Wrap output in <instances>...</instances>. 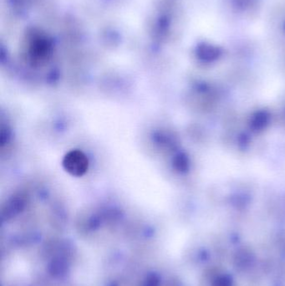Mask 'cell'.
Returning a JSON list of instances; mask_svg holds the SVG:
<instances>
[{
	"mask_svg": "<svg viewBox=\"0 0 285 286\" xmlns=\"http://www.w3.org/2000/svg\"><path fill=\"white\" fill-rule=\"evenodd\" d=\"M64 169L74 177H81L88 171L89 160L80 150H71L66 153L62 162Z\"/></svg>",
	"mask_w": 285,
	"mask_h": 286,
	"instance_id": "1",
	"label": "cell"
}]
</instances>
